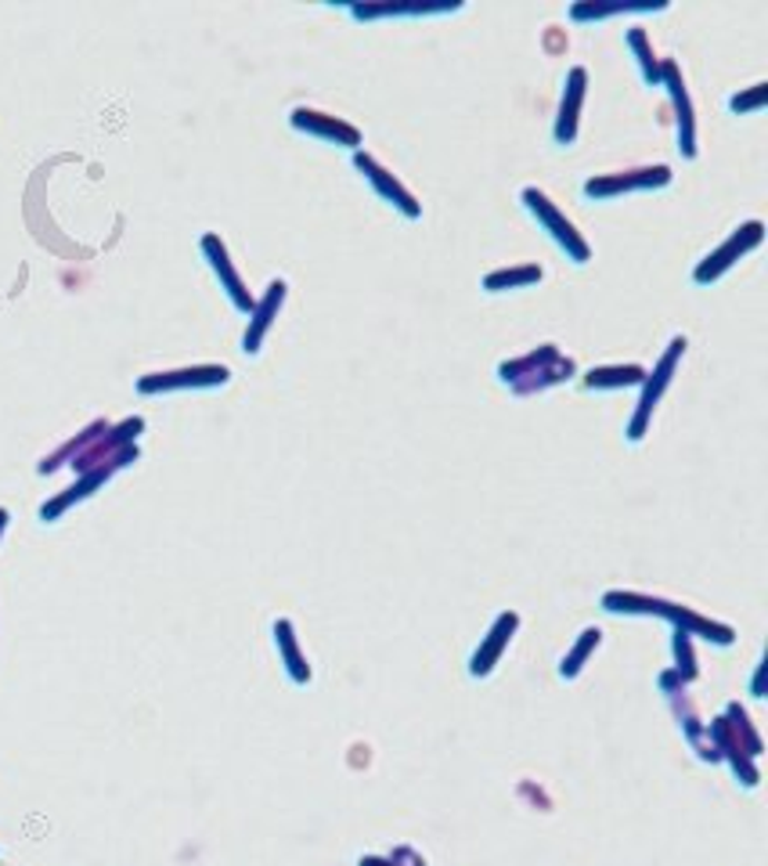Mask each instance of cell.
Masks as SVG:
<instances>
[{"mask_svg":"<svg viewBox=\"0 0 768 866\" xmlns=\"http://www.w3.org/2000/svg\"><path fill=\"white\" fill-rule=\"evenodd\" d=\"M282 300H285V282L279 279V282L268 285V296L253 308L250 329H245V337H242V351H245V354H256V351H260V343H264L268 329L274 325V314H279Z\"/></svg>","mask_w":768,"mask_h":866,"instance_id":"obj_11","label":"cell"},{"mask_svg":"<svg viewBox=\"0 0 768 866\" xmlns=\"http://www.w3.org/2000/svg\"><path fill=\"white\" fill-rule=\"evenodd\" d=\"M686 354V337H674L671 343H668V354L660 358V364L657 369L642 379V398H639V408H635V416H632V422H628V440H642L647 437V427H650V419H653V408L660 405V398H664V390L671 387V379H674V369H679V358Z\"/></svg>","mask_w":768,"mask_h":866,"instance_id":"obj_1","label":"cell"},{"mask_svg":"<svg viewBox=\"0 0 768 866\" xmlns=\"http://www.w3.org/2000/svg\"><path fill=\"white\" fill-rule=\"evenodd\" d=\"M542 275L545 271L537 267V264H524V267H505V271H490V275L484 279V289L487 293H502V289H527V285H534V282H542Z\"/></svg>","mask_w":768,"mask_h":866,"instance_id":"obj_14","label":"cell"},{"mask_svg":"<svg viewBox=\"0 0 768 866\" xmlns=\"http://www.w3.org/2000/svg\"><path fill=\"white\" fill-rule=\"evenodd\" d=\"M660 80L671 90V101H674V113H679V152L686 159H697V127H693V105H689L686 95V80L679 76V66L664 62L660 69Z\"/></svg>","mask_w":768,"mask_h":866,"instance_id":"obj_9","label":"cell"},{"mask_svg":"<svg viewBox=\"0 0 768 866\" xmlns=\"http://www.w3.org/2000/svg\"><path fill=\"white\" fill-rule=\"evenodd\" d=\"M671 185L668 166H647V171H628V174H610V177H592L585 181L589 200H613L621 192H647V188H664Z\"/></svg>","mask_w":768,"mask_h":866,"instance_id":"obj_5","label":"cell"},{"mask_svg":"<svg viewBox=\"0 0 768 866\" xmlns=\"http://www.w3.org/2000/svg\"><path fill=\"white\" fill-rule=\"evenodd\" d=\"M289 124H293L296 130L311 134V138H321V142H332V145H343V148H361V130L343 124V119H336L329 113H318V109H293V116H289Z\"/></svg>","mask_w":768,"mask_h":866,"instance_id":"obj_7","label":"cell"},{"mask_svg":"<svg viewBox=\"0 0 768 866\" xmlns=\"http://www.w3.org/2000/svg\"><path fill=\"white\" fill-rule=\"evenodd\" d=\"M274 635H279V643H282V653H285L293 679H296V682L311 679V672L303 668V658H300V650H296V643H293V629H289V621H279V625H274Z\"/></svg>","mask_w":768,"mask_h":866,"instance_id":"obj_16","label":"cell"},{"mask_svg":"<svg viewBox=\"0 0 768 866\" xmlns=\"http://www.w3.org/2000/svg\"><path fill=\"white\" fill-rule=\"evenodd\" d=\"M513 629H516V614H502V617H498V625H495V632H490V640L473 653V664H469V672H473V675H487L490 668H495L498 653H502V646H505V643H509Z\"/></svg>","mask_w":768,"mask_h":866,"instance_id":"obj_12","label":"cell"},{"mask_svg":"<svg viewBox=\"0 0 768 866\" xmlns=\"http://www.w3.org/2000/svg\"><path fill=\"white\" fill-rule=\"evenodd\" d=\"M232 372L224 364H195V369H177V372H152L137 379V393H163V390H206V387H224Z\"/></svg>","mask_w":768,"mask_h":866,"instance_id":"obj_4","label":"cell"},{"mask_svg":"<svg viewBox=\"0 0 768 866\" xmlns=\"http://www.w3.org/2000/svg\"><path fill=\"white\" fill-rule=\"evenodd\" d=\"M599 635H603L599 629H589V632H585V640H581V646L571 653V658H563V675H574V672H577L581 661L589 658V650H592V646H599Z\"/></svg>","mask_w":768,"mask_h":866,"instance_id":"obj_18","label":"cell"},{"mask_svg":"<svg viewBox=\"0 0 768 866\" xmlns=\"http://www.w3.org/2000/svg\"><path fill=\"white\" fill-rule=\"evenodd\" d=\"M354 166L364 174L368 185H372V188H376L390 206L401 210L405 217H411V221H419V217H422V206L415 203V195H411V192H408V188H405L401 181H397L390 171H382V166H379L372 156H368V152H354Z\"/></svg>","mask_w":768,"mask_h":866,"instance_id":"obj_6","label":"cell"},{"mask_svg":"<svg viewBox=\"0 0 768 866\" xmlns=\"http://www.w3.org/2000/svg\"><path fill=\"white\" fill-rule=\"evenodd\" d=\"M761 239H765V224L761 221H747L743 227H736V232L721 242V246L703 261L697 271H693V282L697 285H708V282H718L726 271L740 261V256H747L755 246H761Z\"/></svg>","mask_w":768,"mask_h":866,"instance_id":"obj_3","label":"cell"},{"mask_svg":"<svg viewBox=\"0 0 768 866\" xmlns=\"http://www.w3.org/2000/svg\"><path fill=\"white\" fill-rule=\"evenodd\" d=\"M765 101V84H758L750 95H736V98H729V109L732 113H750V109H758V105Z\"/></svg>","mask_w":768,"mask_h":866,"instance_id":"obj_19","label":"cell"},{"mask_svg":"<svg viewBox=\"0 0 768 866\" xmlns=\"http://www.w3.org/2000/svg\"><path fill=\"white\" fill-rule=\"evenodd\" d=\"M647 379L639 364H606V369H592L585 383L592 390H613V387H635Z\"/></svg>","mask_w":768,"mask_h":866,"instance_id":"obj_13","label":"cell"},{"mask_svg":"<svg viewBox=\"0 0 768 866\" xmlns=\"http://www.w3.org/2000/svg\"><path fill=\"white\" fill-rule=\"evenodd\" d=\"M585 84H589V72L581 66H574L571 72H566L560 119H556V142L560 145H574V138H577V113H581V101H585Z\"/></svg>","mask_w":768,"mask_h":866,"instance_id":"obj_10","label":"cell"},{"mask_svg":"<svg viewBox=\"0 0 768 866\" xmlns=\"http://www.w3.org/2000/svg\"><path fill=\"white\" fill-rule=\"evenodd\" d=\"M440 11H455V8H422V4H415V8H393V4H382V8H350V14L354 19H379V14H440Z\"/></svg>","mask_w":768,"mask_h":866,"instance_id":"obj_17","label":"cell"},{"mask_svg":"<svg viewBox=\"0 0 768 866\" xmlns=\"http://www.w3.org/2000/svg\"><path fill=\"white\" fill-rule=\"evenodd\" d=\"M203 253H206V261H210V267H213V275L221 279V285H224V293L232 296V303L239 311H245V314H253V296L245 293V282L239 279V271H235V264H232V256H227V250H224V242L217 239V235H203Z\"/></svg>","mask_w":768,"mask_h":866,"instance_id":"obj_8","label":"cell"},{"mask_svg":"<svg viewBox=\"0 0 768 866\" xmlns=\"http://www.w3.org/2000/svg\"><path fill=\"white\" fill-rule=\"evenodd\" d=\"M524 206L531 210V217L545 227V232L552 235V242L571 256L574 264H589V256H592V246L585 239L577 235V227L566 221L556 206H552V200L545 192H537V188H524Z\"/></svg>","mask_w":768,"mask_h":866,"instance_id":"obj_2","label":"cell"},{"mask_svg":"<svg viewBox=\"0 0 768 866\" xmlns=\"http://www.w3.org/2000/svg\"><path fill=\"white\" fill-rule=\"evenodd\" d=\"M628 48H632L639 55V69H642V80L647 84H660V66H657V55L650 48V37L642 26H632L628 29Z\"/></svg>","mask_w":768,"mask_h":866,"instance_id":"obj_15","label":"cell"}]
</instances>
